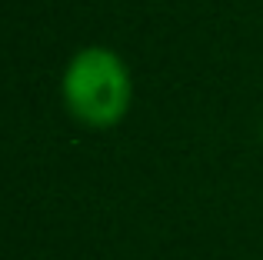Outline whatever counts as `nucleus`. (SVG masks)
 Masks as SVG:
<instances>
[{"mask_svg":"<svg viewBox=\"0 0 263 260\" xmlns=\"http://www.w3.org/2000/svg\"><path fill=\"white\" fill-rule=\"evenodd\" d=\"M60 90L73 117L87 124H117L130 104V70L110 47H80L64 67Z\"/></svg>","mask_w":263,"mask_h":260,"instance_id":"obj_1","label":"nucleus"}]
</instances>
